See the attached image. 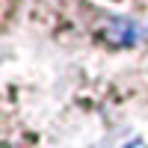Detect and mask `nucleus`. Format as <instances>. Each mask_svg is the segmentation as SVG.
Wrapping results in <instances>:
<instances>
[{"instance_id":"nucleus-2","label":"nucleus","mask_w":148,"mask_h":148,"mask_svg":"<svg viewBox=\"0 0 148 148\" xmlns=\"http://www.w3.org/2000/svg\"><path fill=\"white\" fill-rule=\"evenodd\" d=\"M92 148H145V142H142L139 133H133V130H116V133L104 136Z\"/></svg>"},{"instance_id":"nucleus-1","label":"nucleus","mask_w":148,"mask_h":148,"mask_svg":"<svg viewBox=\"0 0 148 148\" xmlns=\"http://www.w3.org/2000/svg\"><path fill=\"white\" fill-rule=\"evenodd\" d=\"M139 24L136 21H130V18H110L104 24V39L110 45H116V47H130V45H136L139 42Z\"/></svg>"}]
</instances>
